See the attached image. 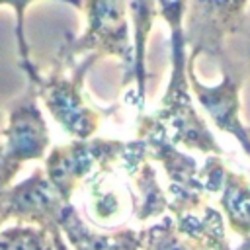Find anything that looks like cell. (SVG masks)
<instances>
[{
    "instance_id": "1",
    "label": "cell",
    "mask_w": 250,
    "mask_h": 250,
    "mask_svg": "<svg viewBox=\"0 0 250 250\" xmlns=\"http://www.w3.org/2000/svg\"><path fill=\"white\" fill-rule=\"evenodd\" d=\"M160 16L168 21L172 35V72L170 82L164 92V98L158 109L152 113L154 119L166 129L174 145H182L191 150H199L207 156H225L223 146L217 143L209 131L203 117L195 111L189 94V76H188V57H186V37H184V18L188 2H158Z\"/></svg>"
},
{
    "instance_id": "10",
    "label": "cell",
    "mask_w": 250,
    "mask_h": 250,
    "mask_svg": "<svg viewBox=\"0 0 250 250\" xmlns=\"http://www.w3.org/2000/svg\"><path fill=\"white\" fill-rule=\"evenodd\" d=\"M219 203L227 217L229 229L236 232L240 238H248L250 236V182L242 174L234 170H227Z\"/></svg>"
},
{
    "instance_id": "13",
    "label": "cell",
    "mask_w": 250,
    "mask_h": 250,
    "mask_svg": "<svg viewBox=\"0 0 250 250\" xmlns=\"http://www.w3.org/2000/svg\"><path fill=\"white\" fill-rule=\"evenodd\" d=\"M135 21V80H137V98L143 104L145 96V41L152 27V21L158 14V6L154 2H133L129 4Z\"/></svg>"
},
{
    "instance_id": "11",
    "label": "cell",
    "mask_w": 250,
    "mask_h": 250,
    "mask_svg": "<svg viewBox=\"0 0 250 250\" xmlns=\"http://www.w3.org/2000/svg\"><path fill=\"white\" fill-rule=\"evenodd\" d=\"M0 250H70L61 232L35 225H16L0 232Z\"/></svg>"
},
{
    "instance_id": "8",
    "label": "cell",
    "mask_w": 250,
    "mask_h": 250,
    "mask_svg": "<svg viewBox=\"0 0 250 250\" xmlns=\"http://www.w3.org/2000/svg\"><path fill=\"white\" fill-rule=\"evenodd\" d=\"M37 98L39 96L31 86L8 109V123L0 129V143L4 150L20 164L39 160L47 154L49 131L37 105Z\"/></svg>"
},
{
    "instance_id": "9",
    "label": "cell",
    "mask_w": 250,
    "mask_h": 250,
    "mask_svg": "<svg viewBox=\"0 0 250 250\" xmlns=\"http://www.w3.org/2000/svg\"><path fill=\"white\" fill-rule=\"evenodd\" d=\"M174 221L178 232L199 250H232L227 240L225 219L219 209L205 205L195 213L176 215Z\"/></svg>"
},
{
    "instance_id": "16",
    "label": "cell",
    "mask_w": 250,
    "mask_h": 250,
    "mask_svg": "<svg viewBox=\"0 0 250 250\" xmlns=\"http://www.w3.org/2000/svg\"><path fill=\"white\" fill-rule=\"evenodd\" d=\"M23 164H20L18 160H14L6 150H4V146H2V143H0V195L6 191V189H10L12 186V180L16 178V174L20 172V168H21Z\"/></svg>"
},
{
    "instance_id": "18",
    "label": "cell",
    "mask_w": 250,
    "mask_h": 250,
    "mask_svg": "<svg viewBox=\"0 0 250 250\" xmlns=\"http://www.w3.org/2000/svg\"><path fill=\"white\" fill-rule=\"evenodd\" d=\"M0 6H8V4H0Z\"/></svg>"
},
{
    "instance_id": "4",
    "label": "cell",
    "mask_w": 250,
    "mask_h": 250,
    "mask_svg": "<svg viewBox=\"0 0 250 250\" xmlns=\"http://www.w3.org/2000/svg\"><path fill=\"white\" fill-rule=\"evenodd\" d=\"M250 2H188L186 10V47L189 61L207 55L227 66L232 59L227 55V41L236 31Z\"/></svg>"
},
{
    "instance_id": "7",
    "label": "cell",
    "mask_w": 250,
    "mask_h": 250,
    "mask_svg": "<svg viewBox=\"0 0 250 250\" xmlns=\"http://www.w3.org/2000/svg\"><path fill=\"white\" fill-rule=\"evenodd\" d=\"M188 76L193 96L201 107L209 113L211 121L223 133L232 135L242 146L244 154L250 158V127L240 119V98L238 90L244 82V72L238 62H230L221 68V82L215 86H205L193 72V61L188 59Z\"/></svg>"
},
{
    "instance_id": "17",
    "label": "cell",
    "mask_w": 250,
    "mask_h": 250,
    "mask_svg": "<svg viewBox=\"0 0 250 250\" xmlns=\"http://www.w3.org/2000/svg\"><path fill=\"white\" fill-rule=\"evenodd\" d=\"M4 223H6V219H2V217H0V227H2Z\"/></svg>"
},
{
    "instance_id": "15",
    "label": "cell",
    "mask_w": 250,
    "mask_h": 250,
    "mask_svg": "<svg viewBox=\"0 0 250 250\" xmlns=\"http://www.w3.org/2000/svg\"><path fill=\"white\" fill-rule=\"evenodd\" d=\"M227 55L236 61H250V4L236 27L227 41Z\"/></svg>"
},
{
    "instance_id": "6",
    "label": "cell",
    "mask_w": 250,
    "mask_h": 250,
    "mask_svg": "<svg viewBox=\"0 0 250 250\" xmlns=\"http://www.w3.org/2000/svg\"><path fill=\"white\" fill-rule=\"evenodd\" d=\"M70 201L47 178L43 168H35L29 178L12 186L0 195V217L18 219L21 225H35L61 232V221Z\"/></svg>"
},
{
    "instance_id": "2",
    "label": "cell",
    "mask_w": 250,
    "mask_h": 250,
    "mask_svg": "<svg viewBox=\"0 0 250 250\" xmlns=\"http://www.w3.org/2000/svg\"><path fill=\"white\" fill-rule=\"evenodd\" d=\"M18 33H20V49L23 55V66L27 68L29 82L35 88L37 96L45 102L49 113L53 119L70 135L74 141H88L98 131L102 115L96 107H90L82 94V76L86 68L96 61L92 55L78 66L74 64L72 72L66 74V66L59 62L47 76L39 74L33 64L27 59V47L21 35V18L18 21Z\"/></svg>"
},
{
    "instance_id": "14",
    "label": "cell",
    "mask_w": 250,
    "mask_h": 250,
    "mask_svg": "<svg viewBox=\"0 0 250 250\" xmlns=\"http://www.w3.org/2000/svg\"><path fill=\"white\" fill-rule=\"evenodd\" d=\"M145 250H199L193 242L184 238L178 229L174 217H164L156 225L143 230Z\"/></svg>"
},
{
    "instance_id": "12",
    "label": "cell",
    "mask_w": 250,
    "mask_h": 250,
    "mask_svg": "<svg viewBox=\"0 0 250 250\" xmlns=\"http://www.w3.org/2000/svg\"><path fill=\"white\" fill-rule=\"evenodd\" d=\"M133 178H135V186L139 188V193H141L139 201L135 203V217H137V221H146L150 217L162 215L168 209L170 199L160 189V186L156 182L154 168L145 160L139 166V170L133 174Z\"/></svg>"
},
{
    "instance_id": "3",
    "label": "cell",
    "mask_w": 250,
    "mask_h": 250,
    "mask_svg": "<svg viewBox=\"0 0 250 250\" xmlns=\"http://www.w3.org/2000/svg\"><path fill=\"white\" fill-rule=\"evenodd\" d=\"M88 16V27L82 37L61 49V62L74 66V59L84 51H92L94 59L113 55L125 66V84L135 78V45L129 41V27L123 2H86L80 4Z\"/></svg>"
},
{
    "instance_id": "5",
    "label": "cell",
    "mask_w": 250,
    "mask_h": 250,
    "mask_svg": "<svg viewBox=\"0 0 250 250\" xmlns=\"http://www.w3.org/2000/svg\"><path fill=\"white\" fill-rule=\"evenodd\" d=\"M127 143L115 139H88L70 141L68 145L55 146L45 160V172L59 193L70 201L78 184L90 176L98 174L119 160Z\"/></svg>"
}]
</instances>
